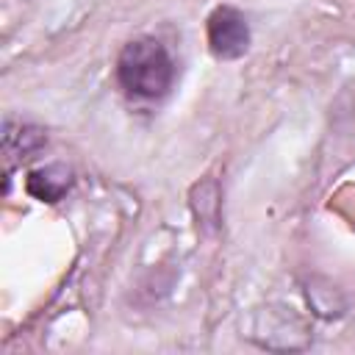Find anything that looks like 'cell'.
I'll use <instances>...</instances> for the list:
<instances>
[{"instance_id": "cell-1", "label": "cell", "mask_w": 355, "mask_h": 355, "mask_svg": "<svg viewBox=\"0 0 355 355\" xmlns=\"http://www.w3.org/2000/svg\"><path fill=\"white\" fill-rule=\"evenodd\" d=\"M175 61L155 36L130 39L116 55V83L133 100H164L175 86Z\"/></svg>"}, {"instance_id": "cell-2", "label": "cell", "mask_w": 355, "mask_h": 355, "mask_svg": "<svg viewBox=\"0 0 355 355\" xmlns=\"http://www.w3.org/2000/svg\"><path fill=\"white\" fill-rule=\"evenodd\" d=\"M208 50L219 61H236L250 50V22L233 6H216L205 19Z\"/></svg>"}, {"instance_id": "cell-3", "label": "cell", "mask_w": 355, "mask_h": 355, "mask_svg": "<svg viewBox=\"0 0 355 355\" xmlns=\"http://www.w3.org/2000/svg\"><path fill=\"white\" fill-rule=\"evenodd\" d=\"M44 144H47V133L39 125L6 116V122H3V155H6L8 172L14 164L33 158L39 150H44Z\"/></svg>"}, {"instance_id": "cell-4", "label": "cell", "mask_w": 355, "mask_h": 355, "mask_svg": "<svg viewBox=\"0 0 355 355\" xmlns=\"http://www.w3.org/2000/svg\"><path fill=\"white\" fill-rule=\"evenodd\" d=\"M72 169L64 164H50L42 169H33L25 180V189L31 197L42 202H58L69 189H72Z\"/></svg>"}]
</instances>
